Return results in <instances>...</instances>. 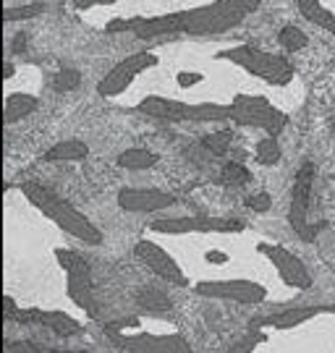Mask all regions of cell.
<instances>
[{
    "mask_svg": "<svg viewBox=\"0 0 335 353\" xmlns=\"http://www.w3.org/2000/svg\"><path fill=\"white\" fill-rule=\"evenodd\" d=\"M262 0H210L197 8L157 13V16H131V19H113L105 32H134L139 39L162 37V34H218L233 29L247 16L257 11Z\"/></svg>",
    "mask_w": 335,
    "mask_h": 353,
    "instance_id": "obj_1",
    "label": "cell"
},
{
    "mask_svg": "<svg viewBox=\"0 0 335 353\" xmlns=\"http://www.w3.org/2000/svg\"><path fill=\"white\" fill-rule=\"evenodd\" d=\"M102 332L124 353H197L173 314L139 312L102 322Z\"/></svg>",
    "mask_w": 335,
    "mask_h": 353,
    "instance_id": "obj_2",
    "label": "cell"
},
{
    "mask_svg": "<svg viewBox=\"0 0 335 353\" xmlns=\"http://www.w3.org/2000/svg\"><path fill=\"white\" fill-rule=\"evenodd\" d=\"M21 194L29 199L32 207H37L50 223H55L71 239L82 241L84 246H99L102 243V230L89 220L87 214L79 212L74 204L66 202L63 196H58L55 191H50L48 186L26 181V183H21Z\"/></svg>",
    "mask_w": 335,
    "mask_h": 353,
    "instance_id": "obj_3",
    "label": "cell"
},
{
    "mask_svg": "<svg viewBox=\"0 0 335 353\" xmlns=\"http://www.w3.org/2000/svg\"><path fill=\"white\" fill-rule=\"evenodd\" d=\"M137 110L152 118L162 121H194V123H218V121H233V105H220V102H181L160 94H149L137 105Z\"/></svg>",
    "mask_w": 335,
    "mask_h": 353,
    "instance_id": "obj_4",
    "label": "cell"
},
{
    "mask_svg": "<svg viewBox=\"0 0 335 353\" xmlns=\"http://www.w3.org/2000/svg\"><path fill=\"white\" fill-rule=\"evenodd\" d=\"M218 61H228V63L244 68L247 74H251L254 79H262L265 84H273V87H288L294 81V65L288 63L283 55H273V52L257 50L251 45H236V48H228L215 55Z\"/></svg>",
    "mask_w": 335,
    "mask_h": 353,
    "instance_id": "obj_5",
    "label": "cell"
},
{
    "mask_svg": "<svg viewBox=\"0 0 335 353\" xmlns=\"http://www.w3.org/2000/svg\"><path fill=\"white\" fill-rule=\"evenodd\" d=\"M55 262L66 272V293L74 301L76 309H82L89 319L99 322L102 319V306H99L95 280H92V267L79 252L71 249H55Z\"/></svg>",
    "mask_w": 335,
    "mask_h": 353,
    "instance_id": "obj_6",
    "label": "cell"
},
{
    "mask_svg": "<svg viewBox=\"0 0 335 353\" xmlns=\"http://www.w3.org/2000/svg\"><path fill=\"white\" fill-rule=\"evenodd\" d=\"M233 123L238 126H251L262 128L267 137H275L288 126V115L283 110H278L273 102L262 94H247V92H238L233 94Z\"/></svg>",
    "mask_w": 335,
    "mask_h": 353,
    "instance_id": "obj_7",
    "label": "cell"
},
{
    "mask_svg": "<svg viewBox=\"0 0 335 353\" xmlns=\"http://www.w3.org/2000/svg\"><path fill=\"white\" fill-rule=\"evenodd\" d=\"M314 163H301L296 178H294V189H291V207H288V223L294 228L301 241H312L317 239L320 228L309 223V207H312V186H314Z\"/></svg>",
    "mask_w": 335,
    "mask_h": 353,
    "instance_id": "obj_8",
    "label": "cell"
},
{
    "mask_svg": "<svg viewBox=\"0 0 335 353\" xmlns=\"http://www.w3.org/2000/svg\"><path fill=\"white\" fill-rule=\"evenodd\" d=\"M3 306H6L3 316L8 322L39 325V327H48L50 332H55L58 338H74V335L82 332V322L68 314V312H58V309H19L11 296L3 299Z\"/></svg>",
    "mask_w": 335,
    "mask_h": 353,
    "instance_id": "obj_9",
    "label": "cell"
},
{
    "mask_svg": "<svg viewBox=\"0 0 335 353\" xmlns=\"http://www.w3.org/2000/svg\"><path fill=\"white\" fill-rule=\"evenodd\" d=\"M194 293L204 299H218V301H233L244 306H260L267 299V288L257 280L231 278V280H199L194 283Z\"/></svg>",
    "mask_w": 335,
    "mask_h": 353,
    "instance_id": "obj_10",
    "label": "cell"
},
{
    "mask_svg": "<svg viewBox=\"0 0 335 353\" xmlns=\"http://www.w3.org/2000/svg\"><path fill=\"white\" fill-rule=\"evenodd\" d=\"M149 230L165 236H184V233H241L244 223L233 217H210V214H189V217H162L152 220Z\"/></svg>",
    "mask_w": 335,
    "mask_h": 353,
    "instance_id": "obj_11",
    "label": "cell"
},
{
    "mask_svg": "<svg viewBox=\"0 0 335 353\" xmlns=\"http://www.w3.org/2000/svg\"><path fill=\"white\" fill-rule=\"evenodd\" d=\"M152 65H157V55H155V52H149V50L134 52V55L124 58L121 63L113 65L111 71H108V76L97 84V92L102 97H118V94H124L126 89L134 84L137 76L149 71Z\"/></svg>",
    "mask_w": 335,
    "mask_h": 353,
    "instance_id": "obj_12",
    "label": "cell"
},
{
    "mask_svg": "<svg viewBox=\"0 0 335 353\" xmlns=\"http://www.w3.org/2000/svg\"><path fill=\"white\" fill-rule=\"evenodd\" d=\"M257 252L278 270V275H280V280L286 283L288 288L309 290L314 285V278H312V272L307 270V265L294 252H288L286 246H280V243H260Z\"/></svg>",
    "mask_w": 335,
    "mask_h": 353,
    "instance_id": "obj_13",
    "label": "cell"
},
{
    "mask_svg": "<svg viewBox=\"0 0 335 353\" xmlns=\"http://www.w3.org/2000/svg\"><path fill=\"white\" fill-rule=\"evenodd\" d=\"M134 254H137V259L147 267L152 275H157L160 280H165L168 285H178V288H186L189 285L186 272L181 270V265L162 249L160 243H155V241H149V239H142V241H137Z\"/></svg>",
    "mask_w": 335,
    "mask_h": 353,
    "instance_id": "obj_14",
    "label": "cell"
},
{
    "mask_svg": "<svg viewBox=\"0 0 335 353\" xmlns=\"http://www.w3.org/2000/svg\"><path fill=\"white\" fill-rule=\"evenodd\" d=\"M323 314H335V303H312V306H294V309H283V312H273L267 316H257L251 319L249 330H275V332H288L301 325H307L312 319Z\"/></svg>",
    "mask_w": 335,
    "mask_h": 353,
    "instance_id": "obj_15",
    "label": "cell"
},
{
    "mask_svg": "<svg viewBox=\"0 0 335 353\" xmlns=\"http://www.w3.org/2000/svg\"><path fill=\"white\" fill-rule=\"evenodd\" d=\"M175 202L178 199H175L173 194L160 189H131V186H126V189L118 191V207L124 212H160V210L173 207Z\"/></svg>",
    "mask_w": 335,
    "mask_h": 353,
    "instance_id": "obj_16",
    "label": "cell"
},
{
    "mask_svg": "<svg viewBox=\"0 0 335 353\" xmlns=\"http://www.w3.org/2000/svg\"><path fill=\"white\" fill-rule=\"evenodd\" d=\"M87 154H89L87 141L66 139V141L52 144V147L42 154V160H45V163H79V160H87Z\"/></svg>",
    "mask_w": 335,
    "mask_h": 353,
    "instance_id": "obj_17",
    "label": "cell"
},
{
    "mask_svg": "<svg viewBox=\"0 0 335 353\" xmlns=\"http://www.w3.org/2000/svg\"><path fill=\"white\" fill-rule=\"evenodd\" d=\"M39 108V100L35 94H26V92H11L6 97V126H11L16 121L26 118L29 113H35Z\"/></svg>",
    "mask_w": 335,
    "mask_h": 353,
    "instance_id": "obj_18",
    "label": "cell"
},
{
    "mask_svg": "<svg viewBox=\"0 0 335 353\" xmlns=\"http://www.w3.org/2000/svg\"><path fill=\"white\" fill-rule=\"evenodd\" d=\"M118 168L124 170H149L160 163V154H155L152 150H144V147H131L118 154Z\"/></svg>",
    "mask_w": 335,
    "mask_h": 353,
    "instance_id": "obj_19",
    "label": "cell"
},
{
    "mask_svg": "<svg viewBox=\"0 0 335 353\" xmlns=\"http://www.w3.org/2000/svg\"><path fill=\"white\" fill-rule=\"evenodd\" d=\"M139 312H157V314H171V299L155 285H144L137 293Z\"/></svg>",
    "mask_w": 335,
    "mask_h": 353,
    "instance_id": "obj_20",
    "label": "cell"
},
{
    "mask_svg": "<svg viewBox=\"0 0 335 353\" xmlns=\"http://www.w3.org/2000/svg\"><path fill=\"white\" fill-rule=\"evenodd\" d=\"M280 157H283V152H280V144L275 137H262L257 144H254V160L265 168H273V165L280 163Z\"/></svg>",
    "mask_w": 335,
    "mask_h": 353,
    "instance_id": "obj_21",
    "label": "cell"
},
{
    "mask_svg": "<svg viewBox=\"0 0 335 353\" xmlns=\"http://www.w3.org/2000/svg\"><path fill=\"white\" fill-rule=\"evenodd\" d=\"M231 144H233V131L231 128H220V131L207 134L202 139V147L210 152V154H215V157H223L225 152L231 150Z\"/></svg>",
    "mask_w": 335,
    "mask_h": 353,
    "instance_id": "obj_22",
    "label": "cell"
},
{
    "mask_svg": "<svg viewBox=\"0 0 335 353\" xmlns=\"http://www.w3.org/2000/svg\"><path fill=\"white\" fill-rule=\"evenodd\" d=\"M249 181H251V173H249L247 165L241 163H225L223 170H220V183L223 186L238 189V186H247Z\"/></svg>",
    "mask_w": 335,
    "mask_h": 353,
    "instance_id": "obj_23",
    "label": "cell"
},
{
    "mask_svg": "<svg viewBox=\"0 0 335 353\" xmlns=\"http://www.w3.org/2000/svg\"><path fill=\"white\" fill-rule=\"evenodd\" d=\"M278 42L286 48V50H304L307 45H309V37L298 29V26H283L280 29V34H278Z\"/></svg>",
    "mask_w": 335,
    "mask_h": 353,
    "instance_id": "obj_24",
    "label": "cell"
},
{
    "mask_svg": "<svg viewBox=\"0 0 335 353\" xmlns=\"http://www.w3.org/2000/svg\"><path fill=\"white\" fill-rule=\"evenodd\" d=\"M265 341H267V332H262V330H249L241 341H236L231 345L228 353H254Z\"/></svg>",
    "mask_w": 335,
    "mask_h": 353,
    "instance_id": "obj_25",
    "label": "cell"
},
{
    "mask_svg": "<svg viewBox=\"0 0 335 353\" xmlns=\"http://www.w3.org/2000/svg\"><path fill=\"white\" fill-rule=\"evenodd\" d=\"M79 84H82V76L74 68H63V71L52 76V89L55 92H74Z\"/></svg>",
    "mask_w": 335,
    "mask_h": 353,
    "instance_id": "obj_26",
    "label": "cell"
},
{
    "mask_svg": "<svg viewBox=\"0 0 335 353\" xmlns=\"http://www.w3.org/2000/svg\"><path fill=\"white\" fill-rule=\"evenodd\" d=\"M42 11H45V3H32L24 8H6V24H11L13 19H32V16H39Z\"/></svg>",
    "mask_w": 335,
    "mask_h": 353,
    "instance_id": "obj_27",
    "label": "cell"
},
{
    "mask_svg": "<svg viewBox=\"0 0 335 353\" xmlns=\"http://www.w3.org/2000/svg\"><path fill=\"white\" fill-rule=\"evenodd\" d=\"M247 207L251 212H267L273 207V196L267 191H260V194H251L247 199Z\"/></svg>",
    "mask_w": 335,
    "mask_h": 353,
    "instance_id": "obj_28",
    "label": "cell"
},
{
    "mask_svg": "<svg viewBox=\"0 0 335 353\" xmlns=\"http://www.w3.org/2000/svg\"><path fill=\"white\" fill-rule=\"evenodd\" d=\"M204 81V74L202 71H175V84L181 89H191Z\"/></svg>",
    "mask_w": 335,
    "mask_h": 353,
    "instance_id": "obj_29",
    "label": "cell"
},
{
    "mask_svg": "<svg viewBox=\"0 0 335 353\" xmlns=\"http://www.w3.org/2000/svg\"><path fill=\"white\" fill-rule=\"evenodd\" d=\"M6 353H42L39 343L32 341H6Z\"/></svg>",
    "mask_w": 335,
    "mask_h": 353,
    "instance_id": "obj_30",
    "label": "cell"
},
{
    "mask_svg": "<svg viewBox=\"0 0 335 353\" xmlns=\"http://www.w3.org/2000/svg\"><path fill=\"white\" fill-rule=\"evenodd\" d=\"M71 3H74V8H79V11H89L95 6H113L118 0H71Z\"/></svg>",
    "mask_w": 335,
    "mask_h": 353,
    "instance_id": "obj_31",
    "label": "cell"
},
{
    "mask_svg": "<svg viewBox=\"0 0 335 353\" xmlns=\"http://www.w3.org/2000/svg\"><path fill=\"white\" fill-rule=\"evenodd\" d=\"M42 353H89V351H79V348H48V345H39Z\"/></svg>",
    "mask_w": 335,
    "mask_h": 353,
    "instance_id": "obj_32",
    "label": "cell"
},
{
    "mask_svg": "<svg viewBox=\"0 0 335 353\" xmlns=\"http://www.w3.org/2000/svg\"><path fill=\"white\" fill-rule=\"evenodd\" d=\"M207 262H212V265H223V262H228V256L220 252H210L207 254Z\"/></svg>",
    "mask_w": 335,
    "mask_h": 353,
    "instance_id": "obj_33",
    "label": "cell"
},
{
    "mask_svg": "<svg viewBox=\"0 0 335 353\" xmlns=\"http://www.w3.org/2000/svg\"><path fill=\"white\" fill-rule=\"evenodd\" d=\"M24 45H26V37H24V34H16V39H13V48H11V50H13V52H21V50H24Z\"/></svg>",
    "mask_w": 335,
    "mask_h": 353,
    "instance_id": "obj_34",
    "label": "cell"
}]
</instances>
